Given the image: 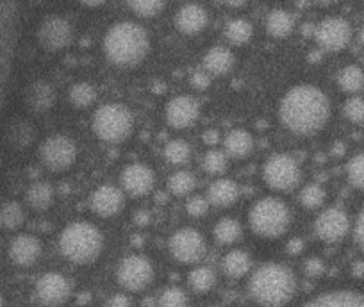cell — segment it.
Returning a JSON list of instances; mask_svg holds the SVG:
<instances>
[{
    "label": "cell",
    "mask_w": 364,
    "mask_h": 307,
    "mask_svg": "<svg viewBox=\"0 0 364 307\" xmlns=\"http://www.w3.org/2000/svg\"><path fill=\"white\" fill-rule=\"evenodd\" d=\"M330 118V100L313 84H299L284 93L279 104V120L289 132L316 134Z\"/></svg>",
    "instance_id": "cell-1"
},
{
    "label": "cell",
    "mask_w": 364,
    "mask_h": 307,
    "mask_svg": "<svg viewBox=\"0 0 364 307\" xmlns=\"http://www.w3.org/2000/svg\"><path fill=\"white\" fill-rule=\"evenodd\" d=\"M103 54L116 68H134L150 52V36L139 23L118 22L106 31Z\"/></svg>",
    "instance_id": "cell-2"
},
{
    "label": "cell",
    "mask_w": 364,
    "mask_h": 307,
    "mask_svg": "<svg viewBox=\"0 0 364 307\" xmlns=\"http://www.w3.org/2000/svg\"><path fill=\"white\" fill-rule=\"evenodd\" d=\"M296 293V277L280 263H266L253 270L249 280V295L261 306H284Z\"/></svg>",
    "instance_id": "cell-3"
},
{
    "label": "cell",
    "mask_w": 364,
    "mask_h": 307,
    "mask_svg": "<svg viewBox=\"0 0 364 307\" xmlns=\"http://www.w3.org/2000/svg\"><path fill=\"white\" fill-rule=\"evenodd\" d=\"M59 252L73 265H89L103 250V236L96 225L89 222H73L59 234Z\"/></svg>",
    "instance_id": "cell-4"
},
{
    "label": "cell",
    "mask_w": 364,
    "mask_h": 307,
    "mask_svg": "<svg viewBox=\"0 0 364 307\" xmlns=\"http://www.w3.org/2000/svg\"><path fill=\"white\" fill-rule=\"evenodd\" d=\"M249 225L253 234L263 239H277L286 234L291 225L288 203L275 196L257 200L249 211Z\"/></svg>",
    "instance_id": "cell-5"
},
{
    "label": "cell",
    "mask_w": 364,
    "mask_h": 307,
    "mask_svg": "<svg viewBox=\"0 0 364 307\" xmlns=\"http://www.w3.org/2000/svg\"><path fill=\"white\" fill-rule=\"evenodd\" d=\"M92 131L100 142L118 145L131 138L134 131V116L131 109L118 102L103 104L93 113Z\"/></svg>",
    "instance_id": "cell-6"
},
{
    "label": "cell",
    "mask_w": 364,
    "mask_h": 307,
    "mask_svg": "<svg viewBox=\"0 0 364 307\" xmlns=\"http://www.w3.org/2000/svg\"><path fill=\"white\" fill-rule=\"evenodd\" d=\"M302 170L289 154H273L263 165V181L273 192L288 193L300 184Z\"/></svg>",
    "instance_id": "cell-7"
},
{
    "label": "cell",
    "mask_w": 364,
    "mask_h": 307,
    "mask_svg": "<svg viewBox=\"0 0 364 307\" xmlns=\"http://www.w3.org/2000/svg\"><path fill=\"white\" fill-rule=\"evenodd\" d=\"M156 270L152 261L142 253H132L127 256L118 263L116 268V282L125 292H145L153 282Z\"/></svg>",
    "instance_id": "cell-8"
},
{
    "label": "cell",
    "mask_w": 364,
    "mask_h": 307,
    "mask_svg": "<svg viewBox=\"0 0 364 307\" xmlns=\"http://www.w3.org/2000/svg\"><path fill=\"white\" fill-rule=\"evenodd\" d=\"M39 159L50 172L63 173L77 161V145L65 134H52L39 146Z\"/></svg>",
    "instance_id": "cell-9"
},
{
    "label": "cell",
    "mask_w": 364,
    "mask_h": 307,
    "mask_svg": "<svg viewBox=\"0 0 364 307\" xmlns=\"http://www.w3.org/2000/svg\"><path fill=\"white\" fill-rule=\"evenodd\" d=\"M168 250L175 261L182 263V265H196L206 256L207 245L199 230L184 227L170 236Z\"/></svg>",
    "instance_id": "cell-10"
},
{
    "label": "cell",
    "mask_w": 364,
    "mask_h": 307,
    "mask_svg": "<svg viewBox=\"0 0 364 307\" xmlns=\"http://www.w3.org/2000/svg\"><path fill=\"white\" fill-rule=\"evenodd\" d=\"M36 38L46 52H61L73 42L72 23L59 15L45 16L38 25Z\"/></svg>",
    "instance_id": "cell-11"
},
{
    "label": "cell",
    "mask_w": 364,
    "mask_h": 307,
    "mask_svg": "<svg viewBox=\"0 0 364 307\" xmlns=\"http://www.w3.org/2000/svg\"><path fill=\"white\" fill-rule=\"evenodd\" d=\"M315 39L323 52H341L352 42V27L345 18L330 16L315 29Z\"/></svg>",
    "instance_id": "cell-12"
},
{
    "label": "cell",
    "mask_w": 364,
    "mask_h": 307,
    "mask_svg": "<svg viewBox=\"0 0 364 307\" xmlns=\"http://www.w3.org/2000/svg\"><path fill=\"white\" fill-rule=\"evenodd\" d=\"M34 296L45 306H61L72 296V282L59 272H46L36 280Z\"/></svg>",
    "instance_id": "cell-13"
},
{
    "label": "cell",
    "mask_w": 364,
    "mask_h": 307,
    "mask_svg": "<svg viewBox=\"0 0 364 307\" xmlns=\"http://www.w3.org/2000/svg\"><path fill=\"white\" fill-rule=\"evenodd\" d=\"M350 230V216L341 208H329L315 220V234L325 243H339Z\"/></svg>",
    "instance_id": "cell-14"
},
{
    "label": "cell",
    "mask_w": 364,
    "mask_h": 307,
    "mask_svg": "<svg viewBox=\"0 0 364 307\" xmlns=\"http://www.w3.org/2000/svg\"><path fill=\"white\" fill-rule=\"evenodd\" d=\"M120 186L125 195L132 199H143L156 186V173L143 163H132L120 173Z\"/></svg>",
    "instance_id": "cell-15"
},
{
    "label": "cell",
    "mask_w": 364,
    "mask_h": 307,
    "mask_svg": "<svg viewBox=\"0 0 364 307\" xmlns=\"http://www.w3.org/2000/svg\"><path fill=\"white\" fill-rule=\"evenodd\" d=\"M200 118L199 100L189 95L173 96L165 108V120L172 129H189Z\"/></svg>",
    "instance_id": "cell-16"
},
{
    "label": "cell",
    "mask_w": 364,
    "mask_h": 307,
    "mask_svg": "<svg viewBox=\"0 0 364 307\" xmlns=\"http://www.w3.org/2000/svg\"><path fill=\"white\" fill-rule=\"evenodd\" d=\"M125 193L122 188L111 184H102L92 192L88 199V206L93 215L100 218H113L123 209Z\"/></svg>",
    "instance_id": "cell-17"
},
{
    "label": "cell",
    "mask_w": 364,
    "mask_h": 307,
    "mask_svg": "<svg viewBox=\"0 0 364 307\" xmlns=\"http://www.w3.org/2000/svg\"><path fill=\"white\" fill-rule=\"evenodd\" d=\"M43 253V245L36 236L18 234L11 239L8 246V256L11 263L18 268H31L39 261Z\"/></svg>",
    "instance_id": "cell-18"
},
{
    "label": "cell",
    "mask_w": 364,
    "mask_h": 307,
    "mask_svg": "<svg viewBox=\"0 0 364 307\" xmlns=\"http://www.w3.org/2000/svg\"><path fill=\"white\" fill-rule=\"evenodd\" d=\"M173 23H175L177 31L182 32V35H200L209 25V13L202 4L189 2V4L180 6L177 9L175 16H173Z\"/></svg>",
    "instance_id": "cell-19"
},
{
    "label": "cell",
    "mask_w": 364,
    "mask_h": 307,
    "mask_svg": "<svg viewBox=\"0 0 364 307\" xmlns=\"http://www.w3.org/2000/svg\"><path fill=\"white\" fill-rule=\"evenodd\" d=\"M23 102L32 113H46L56 102L54 88L45 81H34L23 92Z\"/></svg>",
    "instance_id": "cell-20"
},
{
    "label": "cell",
    "mask_w": 364,
    "mask_h": 307,
    "mask_svg": "<svg viewBox=\"0 0 364 307\" xmlns=\"http://www.w3.org/2000/svg\"><path fill=\"white\" fill-rule=\"evenodd\" d=\"M239 195H241V189L232 179H216L215 182L209 184L206 196L211 206L218 209H225L238 202Z\"/></svg>",
    "instance_id": "cell-21"
},
{
    "label": "cell",
    "mask_w": 364,
    "mask_h": 307,
    "mask_svg": "<svg viewBox=\"0 0 364 307\" xmlns=\"http://www.w3.org/2000/svg\"><path fill=\"white\" fill-rule=\"evenodd\" d=\"M252 134L245 129H232L223 139V152L232 159H246L253 152Z\"/></svg>",
    "instance_id": "cell-22"
},
{
    "label": "cell",
    "mask_w": 364,
    "mask_h": 307,
    "mask_svg": "<svg viewBox=\"0 0 364 307\" xmlns=\"http://www.w3.org/2000/svg\"><path fill=\"white\" fill-rule=\"evenodd\" d=\"M236 58L225 46H213L206 52L202 59L203 70L211 75H225L234 68Z\"/></svg>",
    "instance_id": "cell-23"
},
{
    "label": "cell",
    "mask_w": 364,
    "mask_h": 307,
    "mask_svg": "<svg viewBox=\"0 0 364 307\" xmlns=\"http://www.w3.org/2000/svg\"><path fill=\"white\" fill-rule=\"evenodd\" d=\"M309 306H334V307H364V295L352 289H336L322 293L316 299L309 300Z\"/></svg>",
    "instance_id": "cell-24"
},
{
    "label": "cell",
    "mask_w": 364,
    "mask_h": 307,
    "mask_svg": "<svg viewBox=\"0 0 364 307\" xmlns=\"http://www.w3.org/2000/svg\"><path fill=\"white\" fill-rule=\"evenodd\" d=\"M220 266L229 279H241L252 270V258L245 250H230L222 258Z\"/></svg>",
    "instance_id": "cell-25"
},
{
    "label": "cell",
    "mask_w": 364,
    "mask_h": 307,
    "mask_svg": "<svg viewBox=\"0 0 364 307\" xmlns=\"http://www.w3.org/2000/svg\"><path fill=\"white\" fill-rule=\"evenodd\" d=\"M266 32H268L272 38L277 39H286L295 29V18L289 11L286 9H273L272 13H268L265 20Z\"/></svg>",
    "instance_id": "cell-26"
},
{
    "label": "cell",
    "mask_w": 364,
    "mask_h": 307,
    "mask_svg": "<svg viewBox=\"0 0 364 307\" xmlns=\"http://www.w3.org/2000/svg\"><path fill=\"white\" fill-rule=\"evenodd\" d=\"M54 188L49 182L39 181L29 186L27 193H25V202L34 211H46L52 206V202H54Z\"/></svg>",
    "instance_id": "cell-27"
},
{
    "label": "cell",
    "mask_w": 364,
    "mask_h": 307,
    "mask_svg": "<svg viewBox=\"0 0 364 307\" xmlns=\"http://www.w3.org/2000/svg\"><path fill=\"white\" fill-rule=\"evenodd\" d=\"M188 286L196 295H206L216 288V273L209 266H195L188 273Z\"/></svg>",
    "instance_id": "cell-28"
},
{
    "label": "cell",
    "mask_w": 364,
    "mask_h": 307,
    "mask_svg": "<svg viewBox=\"0 0 364 307\" xmlns=\"http://www.w3.org/2000/svg\"><path fill=\"white\" fill-rule=\"evenodd\" d=\"M243 236V227L238 220L234 218H222L216 222L215 229H213V238L218 245H234L239 242Z\"/></svg>",
    "instance_id": "cell-29"
},
{
    "label": "cell",
    "mask_w": 364,
    "mask_h": 307,
    "mask_svg": "<svg viewBox=\"0 0 364 307\" xmlns=\"http://www.w3.org/2000/svg\"><path fill=\"white\" fill-rule=\"evenodd\" d=\"M68 100L70 104L75 109H86L92 108L96 102V88L92 82H75V84L70 86L68 89Z\"/></svg>",
    "instance_id": "cell-30"
},
{
    "label": "cell",
    "mask_w": 364,
    "mask_h": 307,
    "mask_svg": "<svg viewBox=\"0 0 364 307\" xmlns=\"http://www.w3.org/2000/svg\"><path fill=\"white\" fill-rule=\"evenodd\" d=\"M225 38L229 39V43L236 46L246 45V43L252 39L253 36V27L252 23L245 18H234L230 20L225 25Z\"/></svg>",
    "instance_id": "cell-31"
},
{
    "label": "cell",
    "mask_w": 364,
    "mask_h": 307,
    "mask_svg": "<svg viewBox=\"0 0 364 307\" xmlns=\"http://www.w3.org/2000/svg\"><path fill=\"white\" fill-rule=\"evenodd\" d=\"M163 158L172 166H184L192 159V146L184 139H172L163 149Z\"/></svg>",
    "instance_id": "cell-32"
},
{
    "label": "cell",
    "mask_w": 364,
    "mask_h": 307,
    "mask_svg": "<svg viewBox=\"0 0 364 307\" xmlns=\"http://www.w3.org/2000/svg\"><path fill=\"white\" fill-rule=\"evenodd\" d=\"M25 222V211L15 200H9L0 206V227L6 230H16Z\"/></svg>",
    "instance_id": "cell-33"
},
{
    "label": "cell",
    "mask_w": 364,
    "mask_h": 307,
    "mask_svg": "<svg viewBox=\"0 0 364 307\" xmlns=\"http://www.w3.org/2000/svg\"><path fill=\"white\" fill-rule=\"evenodd\" d=\"M337 86L345 93L356 95L364 88V72L359 66H345L341 72L337 73Z\"/></svg>",
    "instance_id": "cell-34"
},
{
    "label": "cell",
    "mask_w": 364,
    "mask_h": 307,
    "mask_svg": "<svg viewBox=\"0 0 364 307\" xmlns=\"http://www.w3.org/2000/svg\"><path fill=\"white\" fill-rule=\"evenodd\" d=\"M196 188V177L188 170H177L168 179V192L173 196H188Z\"/></svg>",
    "instance_id": "cell-35"
},
{
    "label": "cell",
    "mask_w": 364,
    "mask_h": 307,
    "mask_svg": "<svg viewBox=\"0 0 364 307\" xmlns=\"http://www.w3.org/2000/svg\"><path fill=\"white\" fill-rule=\"evenodd\" d=\"M9 143L16 149H25L32 143L34 139V127L27 122V120H16V123H13L9 127Z\"/></svg>",
    "instance_id": "cell-36"
},
{
    "label": "cell",
    "mask_w": 364,
    "mask_h": 307,
    "mask_svg": "<svg viewBox=\"0 0 364 307\" xmlns=\"http://www.w3.org/2000/svg\"><path fill=\"white\" fill-rule=\"evenodd\" d=\"M229 168V156L222 150H207L202 158V170L209 175H222Z\"/></svg>",
    "instance_id": "cell-37"
},
{
    "label": "cell",
    "mask_w": 364,
    "mask_h": 307,
    "mask_svg": "<svg viewBox=\"0 0 364 307\" xmlns=\"http://www.w3.org/2000/svg\"><path fill=\"white\" fill-rule=\"evenodd\" d=\"M325 196H327L325 189H323L320 184H315V182H313V184H307L300 189L299 200L300 203H302V208L313 211V209L322 208L323 202H325Z\"/></svg>",
    "instance_id": "cell-38"
},
{
    "label": "cell",
    "mask_w": 364,
    "mask_h": 307,
    "mask_svg": "<svg viewBox=\"0 0 364 307\" xmlns=\"http://www.w3.org/2000/svg\"><path fill=\"white\" fill-rule=\"evenodd\" d=\"M166 0H129V8L139 18H153L161 15Z\"/></svg>",
    "instance_id": "cell-39"
},
{
    "label": "cell",
    "mask_w": 364,
    "mask_h": 307,
    "mask_svg": "<svg viewBox=\"0 0 364 307\" xmlns=\"http://www.w3.org/2000/svg\"><path fill=\"white\" fill-rule=\"evenodd\" d=\"M346 179L356 189H364V152L356 154L346 165Z\"/></svg>",
    "instance_id": "cell-40"
},
{
    "label": "cell",
    "mask_w": 364,
    "mask_h": 307,
    "mask_svg": "<svg viewBox=\"0 0 364 307\" xmlns=\"http://www.w3.org/2000/svg\"><path fill=\"white\" fill-rule=\"evenodd\" d=\"M156 302L163 307H184L189 300L184 289L179 288V286H168V288L163 289Z\"/></svg>",
    "instance_id": "cell-41"
},
{
    "label": "cell",
    "mask_w": 364,
    "mask_h": 307,
    "mask_svg": "<svg viewBox=\"0 0 364 307\" xmlns=\"http://www.w3.org/2000/svg\"><path fill=\"white\" fill-rule=\"evenodd\" d=\"M343 115L352 123H364V99L363 96H352L343 106Z\"/></svg>",
    "instance_id": "cell-42"
},
{
    "label": "cell",
    "mask_w": 364,
    "mask_h": 307,
    "mask_svg": "<svg viewBox=\"0 0 364 307\" xmlns=\"http://www.w3.org/2000/svg\"><path fill=\"white\" fill-rule=\"evenodd\" d=\"M211 208V203L207 200V196H192V199L186 202V213H188L192 218H202V216L207 215Z\"/></svg>",
    "instance_id": "cell-43"
},
{
    "label": "cell",
    "mask_w": 364,
    "mask_h": 307,
    "mask_svg": "<svg viewBox=\"0 0 364 307\" xmlns=\"http://www.w3.org/2000/svg\"><path fill=\"white\" fill-rule=\"evenodd\" d=\"M302 270H303V275H306L307 279H318V277H322L323 273H325L327 266L323 259L309 258L303 261Z\"/></svg>",
    "instance_id": "cell-44"
},
{
    "label": "cell",
    "mask_w": 364,
    "mask_h": 307,
    "mask_svg": "<svg viewBox=\"0 0 364 307\" xmlns=\"http://www.w3.org/2000/svg\"><path fill=\"white\" fill-rule=\"evenodd\" d=\"M189 84L195 89L202 92V89H207L211 86V73L207 72H193L192 77H189Z\"/></svg>",
    "instance_id": "cell-45"
},
{
    "label": "cell",
    "mask_w": 364,
    "mask_h": 307,
    "mask_svg": "<svg viewBox=\"0 0 364 307\" xmlns=\"http://www.w3.org/2000/svg\"><path fill=\"white\" fill-rule=\"evenodd\" d=\"M353 236H356L357 245H359L360 250L364 252V208L360 209V213L357 215L356 225H353Z\"/></svg>",
    "instance_id": "cell-46"
},
{
    "label": "cell",
    "mask_w": 364,
    "mask_h": 307,
    "mask_svg": "<svg viewBox=\"0 0 364 307\" xmlns=\"http://www.w3.org/2000/svg\"><path fill=\"white\" fill-rule=\"evenodd\" d=\"M303 250H306V242H303L300 236H295V238H291L286 243V252H288L289 256H300Z\"/></svg>",
    "instance_id": "cell-47"
},
{
    "label": "cell",
    "mask_w": 364,
    "mask_h": 307,
    "mask_svg": "<svg viewBox=\"0 0 364 307\" xmlns=\"http://www.w3.org/2000/svg\"><path fill=\"white\" fill-rule=\"evenodd\" d=\"M108 306L129 307V306H132V299L127 295V293H115V295L108 300Z\"/></svg>",
    "instance_id": "cell-48"
},
{
    "label": "cell",
    "mask_w": 364,
    "mask_h": 307,
    "mask_svg": "<svg viewBox=\"0 0 364 307\" xmlns=\"http://www.w3.org/2000/svg\"><path fill=\"white\" fill-rule=\"evenodd\" d=\"M132 222H134L136 227H149L150 222H152V213L146 211V209H139L132 216Z\"/></svg>",
    "instance_id": "cell-49"
},
{
    "label": "cell",
    "mask_w": 364,
    "mask_h": 307,
    "mask_svg": "<svg viewBox=\"0 0 364 307\" xmlns=\"http://www.w3.org/2000/svg\"><path fill=\"white\" fill-rule=\"evenodd\" d=\"M202 139H203V143H206V145L215 146L216 143L220 142V132L215 131V129H211V131H206V132H203Z\"/></svg>",
    "instance_id": "cell-50"
},
{
    "label": "cell",
    "mask_w": 364,
    "mask_h": 307,
    "mask_svg": "<svg viewBox=\"0 0 364 307\" xmlns=\"http://www.w3.org/2000/svg\"><path fill=\"white\" fill-rule=\"evenodd\" d=\"M350 273L356 279H364V261H353L350 266Z\"/></svg>",
    "instance_id": "cell-51"
},
{
    "label": "cell",
    "mask_w": 364,
    "mask_h": 307,
    "mask_svg": "<svg viewBox=\"0 0 364 307\" xmlns=\"http://www.w3.org/2000/svg\"><path fill=\"white\" fill-rule=\"evenodd\" d=\"M330 150H332V156H336V158H341L343 154L346 152V145L343 142H336L332 146H330Z\"/></svg>",
    "instance_id": "cell-52"
},
{
    "label": "cell",
    "mask_w": 364,
    "mask_h": 307,
    "mask_svg": "<svg viewBox=\"0 0 364 307\" xmlns=\"http://www.w3.org/2000/svg\"><path fill=\"white\" fill-rule=\"evenodd\" d=\"M81 4H84L86 8H100V6H103L108 0H79Z\"/></svg>",
    "instance_id": "cell-53"
},
{
    "label": "cell",
    "mask_w": 364,
    "mask_h": 307,
    "mask_svg": "<svg viewBox=\"0 0 364 307\" xmlns=\"http://www.w3.org/2000/svg\"><path fill=\"white\" fill-rule=\"evenodd\" d=\"M223 2H225V4L229 6V8L239 9V8H243V6H245L246 2H249V0H223Z\"/></svg>",
    "instance_id": "cell-54"
},
{
    "label": "cell",
    "mask_w": 364,
    "mask_h": 307,
    "mask_svg": "<svg viewBox=\"0 0 364 307\" xmlns=\"http://www.w3.org/2000/svg\"><path fill=\"white\" fill-rule=\"evenodd\" d=\"M92 302V293L89 292H81L77 296V303H89Z\"/></svg>",
    "instance_id": "cell-55"
},
{
    "label": "cell",
    "mask_w": 364,
    "mask_h": 307,
    "mask_svg": "<svg viewBox=\"0 0 364 307\" xmlns=\"http://www.w3.org/2000/svg\"><path fill=\"white\" fill-rule=\"evenodd\" d=\"M322 52H323V50H315L313 54H309V61L310 63H318L320 59H322Z\"/></svg>",
    "instance_id": "cell-56"
},
{
    "label": "cell",
    "mask_w": 364,
    "mask_h": 307,
    "mask_svg": "<svg viewBox=\"0 0 364 307\" xmlns=\"http://www.w3.org/2000/svg\"><path fill=\"white\" fill-rule=\"evenodd\" d=\"M359 39H360V42H363V43H364V31H363V32H360V36H359Z\"/></svg>",
    "instance_id": "cell-57"
},
{
    "label": "cell",
    "mask_w": 364,
    "mask_h": 307,
    "mask_svg": "<svg viewBox=\"0 0 364 307\" xmlns=\"http://www.w3.org/2000/svg\"><path fill=\"white\" fill-rule=\"evenodd\" d=\"M318 2H325L327 4V2H334V0H318Z\"/></svg>",
    "instance_id": "cell-58"
},
{
    "label": "cell",
    "mask_w": 364,
    "mask_h": 307,
    "mask_svg": "<svg viewBox=\"0 0 364 307\" xmlns=\"http://www.w3.org/2000/svg\"><path fill=\"white\" fill-rule=\"evenodd\" d=\"M2 303H4V299H2V295H0V306H2Z\"/></svg>",
    "instance_id": "cell-59"
}]
</instances>
